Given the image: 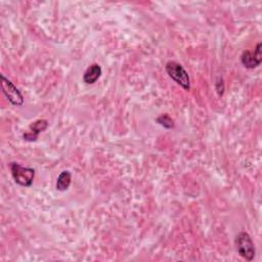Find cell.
<instances>
[{
	"instance_id": "ba28073f",
	"label": "cell",
	"mask_w": 262,
	"mask_h": 262,
	"mask_svg": "<svg viewBox=\"0 0 262 262\" xmlns=\"http://www.w3.org/2000/svg\"><path fill=\"white\" fill-rule=\"evenodd\" d=\"M72 182V173L69 170L61 171L56 179V189L59 191H66L69 189Z\"/></svg>"
},
{
	"instance_id": "9c48e42d",
	"label": "cell",
	"mask_w": 262,
	"mask_h": 262,
	"mask_svg": "<svg viewBox=\"0 0 262 262\" xmlns=\"http://www.w3.org/2000/svg\"><path fill=\"white\" fill-rule=\"evenodd\" d=\"M156 122L166 129H172L174 127V121L168 114H163L156 119Z\"/></svg>"
},
{
	"instance_id": "8992f818",
	"label": "cell",
	"mask_w": 262,
	"mask_h": 262,
	"mask_svg": "<svg viewBox=\"0 0 262 262\" xmlns=\"http://www.w3.org/2000/svg\"><path fill=\"white\" fill-rule=\"evenodd\" d=\"M48 127V122L45 119H39L32 123L29 127V130L23 134V138L27 141H36L39 134L46 130Z\"/></svg>"
},
{
	"instance_id": "52a82bcc",
	"label": "cell",
	"mask_w": 262,
	"mask_h": 262,
	"mask_svg": "<svg viewBox=\"0 0 262 262\" xmlns=\"http://www.w3.org/2000/svg\"><path fill=\"white\" fill-rule=\"evenodd\" d=\"M101 72V67L98 63H92L84 72L83 81L86 84H94L100 78Z\"/></svg>"
},
{
	"instance_id": "5b68a950",
	"label": "cell",
	"mask_w": 262,
	"mask_h": 262,
	"mask_svg": "<svg viewBox=\"0 0 262 262\" xmlns=\"http://www.w3.org/2000/svg\"><path fill=\"white\" fill-rule=\"evenodd\" d=\"M241 61L243 66L247 69H254L260 66L262 61V52H261V42H259L254 49V51L251 50H245L241 55Z\"/></svg>"
},
{
	"instance_id": "277c9868",
	"label": "cell",
	"mask_w": 262,
	"mask_h": 262,
	"mask_svg": "<svg viewBox=\"0 0 262 262\" xmlns=\"http://www.w3.org/2000/svg\"><path fill=\"white\" fill-rule=\"evenodd\" d=\"M1 89L8 101L15 106H21L24 104V96L19 89L3 74H1Z\"/></svg>"
},
{
	"instance_id": "6da1fadb",
	"label": "cell",
	"mask_w": 262,
	"mask_h": 262,
	"mask_svg": "<svg viewBox=\"0 0 262 262\" xmlns=\"http://www.w3.org/2000/svg\"><path fill=\"white\" fill-rule=\"evenodd\" d=\"M165 71L168 76L179 86H181L184 90L188 91L190 89V79L188 73L185 69L178 63L177 61L170 60L165 66Z\"/></svg>"
},
{
	"instance_id": "30bf717a",
	"label": "cell",
	"mask_w": 262,
	"mask_h": 262,
	"mask_svg": "<svg viewBox=\"0 0 262 262\" xmlns=\"http://www.w3.org/2000/svg\"><path fill=\"white\" fill-rule=\"evenodd\" d=\"M215 89L217 91V94L219 96H222L224 93V82L223 79L221 77H218L216 79V83H215Z\"/></svg>"
},
{
	"instance_id": "3957f363",
	"label": "cell",
	"mask_w": 262,
	"mask_h": 262,
	"mask_svg": "<svg viewBox=\"0 0 262 262\" xmlns=\"http://www.w3.org/2000/svg\"><path fill=\"white\" fill-rule=\"evenodd\" d=\"M235 247L236 251L241 257L247 261H252L255 257L256 250L254 243L250 234L246 231H241L235 236Z\"/></svg>"
},
{
	"instance_id": "7a4b0ae2",
	"label": "cell",
	"mask_w": 262,
	"mask_h": 262,
	"mask_svg": "<svg viewBox=\"0 0 262 262\" xmlns=\"http://www.w3.org/2000/svg\"><path fill=\"white\" fill-rule=\"evenodd\" d=\"M10 171L14 182L20 186L30 187L35 177V169L21 166L18 163H10Z\"/></svg>"
}]
</instances>
